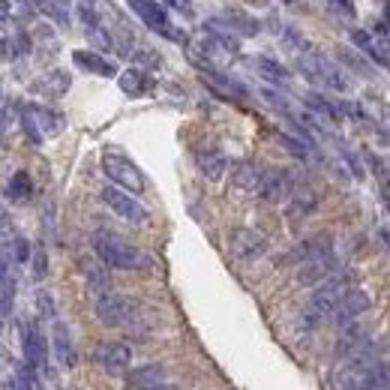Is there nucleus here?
Instances as JSON below:
<instances>
[{
  "mask_svg": "<svg viewBox=\"0 0 390 390\" xmlns=\"http://www.w3.org/2000/svg\"><path fill=\"white\" fill-rule=\"evenodd\" d=\"M384 366H387L384 349H375V342L366 339L351 354L337 357V366L330 372V384H334V390H366L379 379Z\"/></svg>",
  "mask_w": 390,
  "mask_h": 390,
  "instance_id": "1",
  "label": "nucleus"
},
{
  "mask_svg": "<svg viewBox=\"0 0 390 390\" xmlns=\"http://www.w3.org/2000/svg\"><path fill=\"white\" fill-rule=\"evenodd\" d=\"M277 141L282 144V148L292 153V156H297V160H307L309 156V144L307 141H300V138H294V135H288V133H277Z\"/></svg>",
  "mask_w": 390,
  "mask_h": 390,
  "instance_id": "30",
  "label": "nucleus"
},
{
  "mask_svg": "<svg viewBox=\"0 0 390 390\" xmlns=\"http://www.w3.org/2000/svg\"><path fill=\"white\" fill-rule=\"evenodd\" d=\"M81 267H84V279H88V288H91L93 297L111 292V282H108V270H106V265H96L93 258H84Z\"/></svg>",
  "mask_w": 390,
  "mask_h": 390,
  "instance_id": "21",
  "label": "nucleus"
},
{
  "mask_svg": "<svg viewBox=\"0 0 390 390\" xmlns=\"http://www.w3.org/2000/svg\"><path fill=\"white\" fill-rule=\"evenodd\" d=\"M69 72H63V69H54V72H48L46 78H39L36 84H34V91L36 93H46V96H63L66 93V88H69Z\"/></svg>",
  "mask_w": 390,
  "mask_h": 390,
  "instance_id": "26",
  "label": "nucleus"
},
{
  "mask_svg": "<svg viewBox=\"0 0 390 390\" xmlns=\"http://www.w3.org/2000/svg\"><path fill=\"white\" fill-rule=\"evenodd\" d=\"M195 163H198V168H201V175H205L207 180H222V175H225V168H228V160H225V153L220 150V148H201L198 153H195Z\"/></svg>",
  "mask_w": 390,
  "mask_h": 390,
  "instance_id": "16",
  "label": "nucleus"
},
{
  "mask_svg": "<svg viewBox=\"0 0 390 390\" xmlns=\"http://www.w3.org/2000/svg\"><path fill=\"white\" fill-rule=\"evenodd\" d=\"M369 309H372V297L364 292V288H349V292L339 297L334 312H330V319H334L337 324H351L354 319L366 315Z\"/></svg>",
  "mask_w": 390,
  "mask_h": 390,
  "instance_id": "10",
  "label": "nucleus"
},
{
  "mask_svg": "<svg viewBox=\"0 0 390 390\" xmlns=\"http://www.w3.org/2000/svg\"><path fill=\"white\" fill-rule=\"evenodd\" d=\"M255 193L262 195L265 201H273V205H279V201H285L288 195L294 193L292 175H288L285 168H265V178H262V183H258Z\"/></svg>",
  "mask_w": 390,
  "mask_h": 390,
  "instance_id": "13",
  "label": "nucleus"
},
{
  "mask_svg": "<svg viewBox=\"0 0 390 390\" xmlns=\"http://www.w3.org/2000/svg\"><path fill=\"white\" fill-rule=\"evenodd\" d=\"M21 126H24L27 138H31L34 144H39V141H42V133L36 129V120H34V114H31V106H21Z\"/></svg>",
  "mask_w": 390,
  "mask_h": 390,
  "instance_id": "32",
  "label": "nucleus"
},
{
  "mask_svg": "<svg viewBox=\"0 0 390 390\" xmlns=\"http://www.w3.org/2000/svg\"><path fill=\"white\" fill-rule=\"evenodd\" d=\"M76 63L81 66V69H88V72H96V76H106V78H111V76H118V66H114L108 57H103V54H96V51H84V48H78L76 54Z\"/></svg>",
  "mask_w": 390,
  "mask_h": 390,
  "instance_id": "19",
  "label": "nucleus"
},
{
  "mask_svg": "<svg viewBox=\"0 0 390 390\" xmlns=\"http://www.w3.org/2000/svg\"><path fill=\"white\" fill-rule=\"evenodd\" d=\"M96 364L108 375H120L133 364V349H129L126 342H103L96 349Z\"/></svg>",
  "mask_w": 390,
  "mask_h": 390,
  "instance_id": "14",
  "label": "nucleus"
},
{
  "mask_svg": "<svg viewBox=\"0 0 390 390\" xmlns=\"http://www.w3.org/2000/svg\"><path fill=\"white\" fill-rule=\"evenodd\" d=\"M88 4H93V0H88Z\"/></svg>",
  "mask_w": 390,
  "mask_h": 390,
  "instance_id": "44",
  "label": "nucleus"
},
{
  "mask_svg": "<svg viewBox=\"0 0 390 390\" xmlns=\"http://www.w3.org/2000/svg\"><path fill=\"white\" fill-rule=\"evenodd\" d=\"M262 178H265V168L255 165V163H237L235 168H231V180H235V186H240V190H250V193L258 190Z\"/></svg>",
  "mask_w": 390,
  "mask_h": 390,
  "instance_id": "22",
  "label": "nucleus"
},
{
  "mask_svg": "<svg viewBox=\"0 0 390 390\" xmlns=\"http://www.w3.org/2000/svg\"><path fill=\"white\" fill-rule=\"evenodd\" d=\"M213 27H222V34H237V36H255L258 34V21L243 19V16H225L220 21H213Z\"/></svg>",
  "mask_w": 390,
  "mask_h": 390,
  "instance_id": "27",
  "label": "nucleus"
},
{
  "mask_svg": "<svg viewBox=\"0 0 390 390\" xmlns=\"http://www.w3.org/2000/svg\"><path fill=\"white\" fill-rule=\"evenodd\" d=\"M21 342H24V357H27V366L34 372H48V342L42 337V330L27 324L21 330Z\"/></svg>",
  "mask_w": 390,
  "mask_h": 390,
  "instance_id": "12",
  "label": "nucleus"
},
{
  "mask_svg": "<svg viewBox=\"0 0 390 390\" xmlns=\"http://www.w3.org/2000/svg\"><path fill=\"white\" fill-rule=\"evenodd\" d=\"M31 193H34L31 175H27V171H19V175L9 180V195L12 198H31Z\"/></svg>",
  "mask_w": 390,
  "mask_h": 390,
  "instance_id": "31",
  "label": "nucleus"
},
{
  "mask_svg": "<svg viewBox=\"0 0 390 390\" xmlns=\"http://www.w3.org/2000/svg\"><path fill=\"white\" fill-rule=\"evenodd\" d=\"M334 252V237L327 235V231H319V235H312L307 240H300L294 250H288L279 265H307L312 258H322V255H330Z\"/></svg>",
  "mask_w": 390,
  "mask_h": 390,
  "instance_id": "8",
  "label": "nucleus"
},
{
  "mask_svg": "<svg viewBox=\"0 0 390 390\" xmlns=\"http://www.w3.org/2000/svg\"><path fill=\"white\" fill-rule=\"evenodd\" d=\"M337 54H339V61H342L345 66H351L354 72H360V76H364V72H369L366 63L360 61V54H357V51H351V48H337Z\"/></svg>",
  "mask_w": 390,
  "mask_h": 390,
  "instance_id": "34",
  "label": "nucleus"
},
{
  "mask_svg": "<svg viewBox=\"0 0 390 390\" xmlns=\"http://www.w3.org/2000/svg\"><path fill=\"white\" fill-rule=\"evenodd\" d=\"M315 207H319V195H315L309 186H303V190H297L294 195H292V201H288V220L292 222H297V220H303V216H309Z\"/></svg>",
  "mask_w": 390,
  "mask_h": 390,
  "instance_id": "20",
  "label": "nucleus"
},
{
  "mask_svg": "<svg viewBox=\"0 0 390 390\" xmlns=\"http://www.w3.org/2000/svg\"><path fill=\"white\" fill-rule=\"evenodd\" d=\"M379 390H387V387H379Z\"/></svg>",
  "mask_w": 390,
  "mask_h": 390,
  "instance_id": "43",
  "label": "nucleus"
},
{
  "mask_svg": "<svg viewBox=\"0 0 390 390\" xmlns=\"http://www.w3.org/2000/svg\"><path fill=\"white\" fill-rule=\"evenodd\" d=\"M262 96L267 99V103L273 106V108H279L285 118H292V103H288V99L282 96V93H277V91H270V88H262Z\"/></svg>",
  "mask_w": 390,
  "mask_h": 390,
  "instance_id": "33",
  "label": "nucleus"
},
{
  "mask_svg": "<svg viewBox=\"0 0 390 390\" xmlns=\"http://www.w3.org/2000/svg\"><path fill=\"white\" fill-rule=\"evenodd\" d=\"M375 34H379V42H387V24L379 21V24H375Z\"/></svg>",
  "mask_w": 390,
  "mask_h": 390,
  "instance_id": "39",
  "label": "nucleus"
},
{
  "mask_svg": "<svg viewBox=\"0 0 390 390\" xmlns=\"http://www.w3.org/2000/svg\"><path fill=\"white\" fill-rule=\"evenodd\" d=\"M12 6H9V0H0V12H9Z\"/></svg>",
  "mask_w": 390,
  "mask_h": 390,
  "instance_id": "40",
  "label": "nucleus"
},
{
  "mask_svg": "<svg viewBox=\"0 0 390 390\" xmlns=\"http://www.w3.org/2000/svg\"><path fill=\"white\" fill-rule=\"evenodd\" d=\"M12 252H16V262H27V258H31V243H27L21 235H16V240H12Z\"/></svg>",
  "mask_w": 390,
  "mask_h": 390,
  "instance_id": "36",
  "label": "nucleus"
},
{
  "mask_svg": "<svg viewBox=\"0 0 390 390\" xmlns=\"http://www.w3.org/2000/svg\"><path fill=\"white\" fill-rule=\"evenodd\" d=\"M334 273H337V258H334V252H330V255L312 258V262L300 265L297 282H300V285H315V282H324L327 277H334Z\"/></svg>",
  "mask_w": 390,
  "mask_h": 390,
  "instance_id": "15",
  "label": "nucleus"
},
{
  "mask_svg": "<svg viewBox=\"0 0 390 390\" xmlns=\"http://www.w3.org/2000/svg\"><path fill=\"white\" fill-rule=\"evenodd\" d=\"M36 307L42 309V315H48V319H51V315H54V307H51V297H48L46 292H42V294L36 297Z\"/></svg>",
  "mask_w": 390,
  "mask_h": 390,
  "instance_id": "38",
  "label": "nucleus"
},
{
  "mask_svg": "<svg viewBox=\"0 0 390 390\" xmlns=\"http://www.w3.org/2000/svg\"><path fill=\"white\" fill-rule=\"evenodd\" d=\"M120 91L126 96H144V93H150L153 91V81L148 72H141V69H126L123 76H120Z\"/></svg>",
  "mask_w": 390,
  "mask_h": 390,
  "instance_id": "24",
  "label": "nucleus"
},
{
  "mask_svg": "<svg viewBox=\"0 0 390 390\" xmlns=\"http://www.w3.org/2000/svg\"><path fill=\"white\" fill-rule=\"evenodd\" d=\"M163 379H165V366L163 364H148V366H138V369H129L126 372V387L150 390V387H160Z\"/></svg>",
  "mask_w": 390,
  "mask_h": 390,
  "instance_id": "17",
  "label": "nucleus"
},
{
  "mask_svg": "<svg viewBox=\"0 0 390 390\" xmlns=\"http://www.w3.org/2000/svg\"><path fill=\"white\" fill-rule=\"evenodd\" d=\"M330 6H337V12H342V16H354V4L351 0H327Z\"/></svg>",
  "mask_w": 390,
  "mask_h": 390,
  "instance_id": "37",
  "label": "nucleus"
},
{
  "mask_svg": "<svg viewBox=\"0 0 390 390\" xmlns=\"http://www.w3.org/2000/svg\"><path fill=\"white\" fill-rule=\"evenodd\" d=\"M351 279L354 277H349V273H342V277L334 273V277H327L319 288H315V294L307 300V307L300 312V330H315L322 322H327L334 307L339 303V297L349 292V288H354Z\"/></svg>",
  "mask_w": 390,
  "mask_h": 390,
  "instance_id": "3",
  "label": "nucleus"
},
{
  "mask_svg": "<svg viewBox=\"0 0 390 390\" xmlns=\"http://www.w3.org/2000/svg\"><path fill=\"white\" fill-rule=\"evenodd\" d=\"M228 247H231V255L240 258V262H255V258H262L267 252V237L252 228H237L231 231Z\"/></svg>",
  "mask_w": 390,
  "mask_h": 390,
  "instance_id": "11",
  "label": "nucleus"
},
{
  "mask_svg": "<svg viewBox=\"0 0 390 390\" xmlns=\"http://www.w3.org/2000/svg\"><path fill=\"white\" fill-rule=\"evenodd\" d=\"M46 273H48V252H46V247L39 243V247H36V255H34V277L42 279Z\"/></svg>",
  "mask_w": 390,
  "mask_h": 390,
  "instance_id": "35",
  "label": "nucleus"
},
{
  "mask_svg": "<svg viewBox=\"0 0 390 390\" xmlns=\"http://www.w3.org/2000/svg\"><path fill=\"white\" fill-rule=\"evenodd\" d=\"M255 69L262 72L265 78H270V81H288V76H292V72H288L279 61H273V57H255Z\"/></svg>",
  "mask_w": 390,
  "mask_h": 390,
  "instance_id": "28",
  "label": "nucleus"
},
{
  "mask_svg": "<svg viewBox=\"0 0 390 390\" xmlns=\"http://www.w3.org/2000/svg\"><path fill=\"white\" fill-rule=\"evenodd\" d=\"M93 252L111 270H150L153 267L148 252H141L138 247L126 243L123 237H118L114 231H106V228L93 231Z\"/></svg>",
  "mask_w": 390,
  "mask_h": 390,
  "instance_id": "2",
  "label": "nucleus"
},
{
  "mask_svg": "<svg viewBox=\"0 0 390 390\" xmlns=\"http://www.w3.org/2000/svg\"><path fill=\"white\" fill-rule=\"evenodd\" d=\"M129 6L135 9V16L150 27V31H156V34H163L165 39H171V42H183L186 36H180V31L175 24L168 21V16H165V9L160 6V4H153V0H129Z\"/></svg>",
  "mask_w": 390,
  "mask_h": 390,
  "instance_id": "7",
  "label": "nucleus"
},
{
  "mask_svg": "<svg viewBox=\"0 0 390 390\" xmlns=\"http://www.w3.org/2000/svg\"><path fill=\"white\" fill-rule=\"evenodd\" d=\"M351 42H354L357 48H364V51L372 57V61L381 66V69H387L390 61H387V46H384V42H375L366 31H360V27H354V31H351Z\"/></svg>",
  "mask_w": 390,
  "mask_h": 390,
  "instance_id": "23",
  "label": "nucleus"
},
{
  "mask_svg": "<svg viewBox=\"0 0 390 390\" xmlns=\"http://www.w3.org/2000/svg\"><path fill=\"white\" fill-rule=\"evenodd\" d=\"M51 345H54V354L63 366H76V349H72V337H69V327L63 322H54L51 327Z\"/></svg>",
  "mask_w": 390,
  "mask_h": 390,
  "instance_id": "18",
  "label": "nucleus"
},
{
  "mask_svg": "<svg viewBox=\"0 0 390 390\" xmlns=\"http://www.w3.org/2000/svg\"><path fill=\"white\" fill-rule=\"evenodd\" d=\"M103 171H106V178L118 186V190L129 193V195H141L144 193V175L138 171V165L133 160H126L123 153L118 150H106L103 153Z\"/></svg>",
  "mask_w": 390,
  "mask_h": 390,
  "instance_id": "5",
  "label": "nucleus"
},
{
  "mask_svg": "<svg viewBox=\"0 0 390 390\" xmlns=\"http://www.w3.org/2000/svg\"><path fill=\"white\" fill-rule=\"evenodd\" d=\"M369 337H366V330L364 327H357L354 322L351 324H345V330H342V337L337 339V349H334V354L337 357H345V354H351L354 349H360Z\"/></svg>",
  "mask_w": 390,
  "mask_h": 390,
  "instance_id": "25",
  "label": "nucleus"
},
{
  "mask_svg": "<svg viewBox=\"0 0 390 390\" xmlns=\"http://www.w3.org/2000/svg\"><path fill=\"white\" fill-rule=\"evenodd\" d=\"M297 63L303 69V76L315 84H324L330 91H349V81H345L342 72L327 61V57H319V54H300Z\"/></svg>",
  "mask_w": 390,
  "mask_h": 390,
  "instance_id": "6",
  "label": "nucleus"
},
{
  "mask_svg": "<svg viewBox=\"0 0 390 390\" xmlns=\"http://www.w3.org/2000/svg\"><path fill=\"white\" fill-rule=\"evenodd\" d=\"M150 390H171V387H165V384H160V387H150Z\"/></svg>",
  "mask_w": 390,
  "mask_h": 390,
  "instance_id": "42",
  "label": "nucleus"
},
{
  "mask_svg": "<svg viewBox=\"0 0 390 390\" xmlns=\"http://www.w3.org/2000/svg\"><path fill=\"white\" fill-rule=\"evenodd\" d=\"M4 390H24V387H19V384H12V381H9V384H4Z\"/></svg>",
  "mask_w": 390,
  "mask_h": 390,
  "instance_id": "41",
  "label": "nucleus"
},
{
  "mask_svg": "<svg viewBox=\"0 0 390 390\" xmlns=\"http://www.w3.org/2000/svg\"><path fill=\"white\" fill-rule=\"evenodd\" d=\"M93 312L106 327H126L129 334H135V327L144 330L141 303L129 294H118V292L99 294V297H93Z\"/></svg>",
  "mask_w": 390,
  "mask_h": 390,
  "instance_id": "4",
  "label": "nucleus"
},
{
  "mask_svg": "<svg viewBox=\"0 0 390 390\" xmlns=\"http://www.w3.org/2000/svg\"><path fill=\"white\" fill-rule=\"evenodd\" d=\"M34 6L42 12V16H48L54 19L57 24H69V16H66V9H61V0H34Z\"/></svg>",
  "mask_w": 390,
  "mask_h": 390,
  "instance_id": "29",
  "label": "nucleus"
},
{
  "mask_svg": "<svg viewBox=\"0 0 390 390\" xmlns=\"http://www.w3.org/2000/svg\"><path fill=\"white\" fill-rule=\"evenodd\" d=\"M103 201L120 216V220H126V222H135V225L148 222V210H144L141 201H135V195L118 190V186H106V190H103Z\"/></svg>",
  "mask_w": 390,
  "mask_h": 390,
  "instance_id": "9",
  "label": "nucleus"
}]
</instances>
